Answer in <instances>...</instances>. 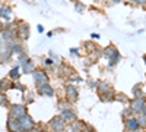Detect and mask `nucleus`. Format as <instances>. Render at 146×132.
I'll return each instance as SVG.
<instances>
[{"label": "nucleus", "instance_id": "obj_1", "mask_svg": "<svg viewBox=\"0 0 146 132\" xmlns=\"http://www.w3.org/2000/svg\"><path fill=\"white\" fill-rule=\"evenodd\" d=\"M18 122H19V126H21V131H31V129H35V122L31 116H28L27 113L22 115L18 117Z\"/></svg>", "mask_w": 146, "mask_h": 132}, {"label": "nucleus", "instance_id": "obj_2", "mask_svg": "<svg viewBox=\"0 0 146 132\" xmlns=\"http://www.w3.org/2000/svg\"><path fill=\"white\" fill-rule=\"evenodd\" d=\"M48 126H50L53 131H64L66 129V121L63 119V116H56L50 121Z\"/></svg>", "mask_w": 146, "mask_h": 132}, {"label": "nucleus", "instance_id": "obj_3", "mask_svg": "<svg viewBox=\"0 0 146 132\" xmlns=\"http://www.w3.org/2000/svg\"><path fill=\"white\" fill-rule=\"evenodd\" d=\"M16 37H19L21 40H28L29 38V27L25 22H19L18 29H16Z\"/></svg>", "mask_w": 146, "mask_h": 132}, {"label": "nucleus", "instance_id": "obj_4", "mask_svg": "<svg viewBox=\"0 0 146 132\" xmlns=\"http://www.w3.org/2000/svg\"><path fill=\"white\" fill-rule=\"evenodd\" d=\"M66 95H67L66 98H67L70 103H75V101H78V98H79V92H78V90H76L75 85H72V82L66 87Z\"/></svg>", "mask_w": 146, "mask_h": 132}, {"label": "nucleus", "instance_id": "obj_5", "mask_svg": "<svg viewBox=\"0 0 146 132\" xmlns=\"http://www.w3.org/2000/svg\"><path fill=\"white\" fill-rule=\"evenodd\" d=\"M27 113V107L25 104H12L10 106V116L12 117H19L22 115H25Z\"/></svg>", "mask_w": 146, "mask_h": 132}, {"label": "nucleus", "instance_id": "obj_6", "mask_svg": "<svg viewBox=\"0 0 146 132\" xmlns=\"http://www.w3.org/2000/svg\"><path fill=\"white\" fill-rule=\"evenodd\" d=\"M32 74H34V79H35L36 87H40V85H42V84L48 82V76H47V74L44 70H34Z\"/></svg>", "mask_w": 146, "mask_h": 132}, {"label": "nucleus", "instance_id": "obj_7", "mask_svg": "<svg viewBox=\"0 0 146 132\" xmlns=\"http://www.w3.org/2000/svg\"><path fill=\"white\" fill-rule=\"evenodd\" d=\"M36 91H38V94L47 95V97H53L54 95V90H53V87L48 82L42 84V85H40V87H36Z\"/></svg>", "mask_w": 146, "mask_h": 132}, {"label": "nucleus", "instance_id": "obj_8", "mask_svg": "<svg viewBox=\"0 0 146 132\" xmlns=\"http://www.w3.org/2000/svg\"><path fill=\"white\" fill-rule=\"evenodd\" d=\"M12 16H13V12H12V9L7 5H2V6H0V18L9 21V19H12Z\"/></svg>", "mask_w": 146, "mask_h": 132}, {"label": "nucleus", "instance_id": "obj_9", "mask_svg": "<svg viewBox=\"0 0 146 132\" xmlns=\"http://www.w3.org/2000/svg\"><path fill=\"white\" fill-rule=\"evenodd\" d=\"M6 126H7V129H9V131H21V126H19L18 119H16V117H12V116H9Z\"/></svg>", "mask_w": 146, "mask_h": 132}, {"label": "nucleus", "instance_id": "obj_10", "mask_svg": "<svg viewBox=\"0 0 146 132\" xmlns=\"http://www.w3.org/2000/svg\"><path fill=\"white\" fill-rule=\"evenodd\" d=\"M72 131H82L83 128H88L89 129V126L88 125H85L82 121H79V119H76V121H73V122H70V126H69Z\"/></svg>", "mask_w": 146, "mask_h": 132}, {"label": "nucleus", "instance_id": "obj_11", "mask_svg": "<svg viewBox=\"0 0 146 132\" xmlns=\"http://www.w3.org/2000/svg\"><path fill=\"white\" fill-rule=\"evenodd\" d=\"M62 116H63V119H64L66 122H73V121H76V119H78L76 113H75V112H72L70 109L62 112Z\"/></svg>", "mask_w": 146, "mask_h": 132}, {"label": "nucleus", "instance_id": "obj_12", "mask_svg": "<svg viewBox=\"0 0 146 132\" xmlns=\"http://www.w3.org/2000/svg\"><path fill=\"white\" fill-rule=\"evenodd\" d=\"M12 84H13V81H12L9 76L7 78H3V79H0V90L2 91H7L12 88Z\"/></svg>", "mask_w": 146, "mask_h": 132}, {"label": "nucleus", "instance_id": "obj_13", "mask_svg": "<svg viewBox=\"0 0 146 132\" xmlns=\"http://www.w3.org/2000/svg\"><path fill=\"white\" fill-rule=\"evenodd\" d=\"M35 70V63L32 60H28L25 65H22V72L23 74H32Z\"/></svg>", "mask_w": 146, "mask_h": 132}, {"label": "nucleus", "instance_id": "obj_14", "mask_svg": "<svg viewBox=\"0 0 146 132\" xmlns=\"http://www.w3.org/2000/svg\"><path fill=\"white\" fill-rule=\"evenodd\" d=\"M19 76H21L19 68H13V69L10 70V74H9V78H10L12 81H16V79H19Z\"/></svg>", "mask_w": 146, "mask_h": 132}, {"label": "nucleus", "instance_id": "obj_15", "mask_svg": "<svg viewBox=\"0 0 146 132\" xmlns=\"http://www.w3.org/2000/svg\"><path fill=\"white\" fill-rule=\"evenodd\" d=\"M2 106L9 107V100H7V95L5 92H0V107Z\"/></svg>", "mask_w": 146, "mask_h": 132}, {"label": "nucleus", "instance_id": "obj_16", "mask_svg": "<svg viewBox=\"0 0 146 132\" xmlns=\"http://www.w3.org/2000/svg\"><path fill=\"white\" fill-rule=\"evenodd\" d=\"M12 88H16V90L22 91V92H25V87H23V85H21L19 82H13V84H12Z\"/></svg>", "mask_w": 146, "mask_h": 132}, {"label": "nucleus", "instance_id": "obj_17", "mask_svg": "<svg viewBox=\"0 0 146 132\" xmlns=\"http://www.w3.org/2000/svg\"><path fill=\"white\" fill-rule=\"evenodd\" d=\"M32 101H34V94H32V92H28L27 97H25V104H29V103H32Z\"/></svg>", "mask_w": 146, "mask_h": 132}, {"label": "nucleus", "instance_id": "obj_18", "mask_svg": "<svg viewBox=\"0 0 146 132\" xmlns=\"http://www.w3.org/2000/svg\"><path fill=\"white\" fill-rule=\"evenodd\" d=\"M42 63H44L45 66H51V65H53V60H51L50 57H44V59H42Z\"/></svg>", "mask_w": 146, "mask_h": 132}, {"label": "nucleus", "instance_id": "obj_19", "mask_svg": "<svg viewBox=\"0 0 146 132\" xmlns=\"http://www.w3.org/2000/svg\"><path fill=\"white\" fill-rule=\"evenodd\" d=\"M83 9H85V6H83L80 2H76V10H78V12H83Z\"/></svg>", "mask_w": 146, "mask_h": 132}, {"label": "nucleus", "instance_id": "obj_20", "mask_svg": "<svg viewBox=\"0 0 146 132\" xmlns=\"http://www.w3.org/2000/svg\"><path fill=\"white\" fill-rule=\"evenodd\" d=\"M5 49V40H3V37H0V50H3Z\"/></svg>", "mask_w": 146, "mask_h": 132}, {"label": "nucleus", "instance_id": "obj_21", "mask_svg": "<svg viewBox=\"0 0 146 132\" xmlns=\"http://www.w3.org/2000/svg\"><path fill=\"white\" fill-rule=\"evenodd\" d=\"M88 82H89V87H91V88H94V87H96V82H95V81H92V79H89Z\"/></svg>", "mask_w": 146, "mask_h": 132}, {"label": "nucleus", "instance_id": "obj_22", "mask_svg": "<svg viewBox=\"0 0 146 132\" xmlns=\"http://www.w3.org/2000/svg\"><path fill=\"white\" fill-rule=\"evenodd\" d=\"M70 53H72V54H78V49H72Z\"/></svg>", "mask_w": 146, "mask_h": 132}, {"label": "nucleus", "instance_id": "obj_23", "mask_svg": "<svg viewBox=\"0 0 146 132\" xmlns=\"http://www.w3.org/2000/svg\"><path fill=\"white\" fill-rule=\"evenodd\" d=\"M92 38H95V40H98V38H100V35H98V34H92Z\"/></svg>", "mask_w": 146, "mask_h": 132}, {"label": "nucleus", "instance_id": "obj_24", "mask_svg": "<svg viewBox=\"0 0 146 132\" xmlns=\"http://www.w3.org/2000/svg\"><path fill=\"white\" fill-rule=\"evenodd\" d=\"M5 28V25H3V23H2V21H0V32H2V29Z\"/></svg>", "mask_w": 146, "mask_h": 132}]
</instances>
